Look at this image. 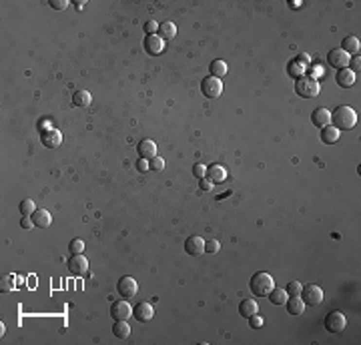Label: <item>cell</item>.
Instances as JSON below:
<instances>
[{
  "label": "cell",
  "mask_w": 361,
  "mask_h": 345,
  "mask_svg": "<svg viewBox=\"0 0 361 345\" xmlns=\"http://www.w3.org/2000/svg\"><path fill=\"white\" fill-rule=\"evenodd\" d=\"M112 335L114 337H119V339H126L130 335V327L125 319H119V321H114L112 325Z\"/></svg>",
  "instance_id": "4316f807"
},
{
  "label": "cell",
  "mask_w": 361,
  "mask_h": 345,
  "mask_svg": "<svg viewBox=\"0 0 361 345\" xmlns=\"http://www.w3.org/2000/svg\"><path fill=\"white\" fill-rule=\"evenodd\" d=\"M301 287H303V285H301L299 281H291V283L287 285V289H285V291H287L289 297H293V295H299V293H301Z\"/></svg>",
  "instance_id": "e575fe53"
},
{
  "label": "cell",
  "mask_w": 361,
  "mask_h": 345,
  "mask_svg": "<svg viewBox=\"0 0 361 345\" xmlns=\"http://www.w3.org/2000/svg\"><path fill=\"white\" fill-rule=\"evenodd\" d=\"M133 317L141 323H146V321H151L155 317V309L151 303H146V301H139L135 307H133Z\"/></svg>",
  "instance_id": "30bf717a"
},
{
  "label": "cell",
  "mask_w": 361,
  "mask_h": 345,
  "mask_svg": "<svg viewBox=\"0 0 361 345\" xmlns=\"http://www.w3.org/2000/svg\"><path fill=\"white\" fill-rule=\"evenodd\" d=\"M144 51L149 54H161L165 51V40H162L159 35H149L144 38Z\"/></svg>",
  "instance_id": "9a60e30c"
},
{
  "label": "cell",
  "mask_w": 361,
  "mask_h": 345,
  "mask_svg": "<svg viewBox=\"0 0 361 345\" xmlns=\"http://www.w3.org/2000/svg\"><path fill=\"white\" fill-rule=\"evenodd\" d=\"M201 92H203L207 98H217V96H221V92H223V83H221V78L205 76L203 83H201Z\"/></svg>",
  "instance_id": "8992f818"
},
{
  "label": "cell",
  "mask_w": 361,
  "mask_h": 345,
  "mask_svg": "<svg viewBox=\"0 0 361 345\" xmlns=\"http://www.w3.org/2000/svg\"><path fill=\"white\" fill-rule=\"evenodd\" d=\"M327 62H329L331 67L337 69V71L347 69V64H349V54L343 53L341 48H333V51H329V54H327Z\"/></svg>",
  "instance_id": "8fae6325"
},
{
  "label": "cell",
  "mask_w": 361,
  "mask_h": 345,
  "mask_svg": "<svg viewBox=\"0 0 361 345\" xmlns=\"http://www.w3.org/2000/svg\"><path fill=\"white\" fill-rule=\"evenodd\" d=\"M285 307H287V311H289L291 315H301L303 311H305V303H303V299L299 297V295H293V297H287Z\"/></svg>",
  "instance_id": "ffe728a7"
},
{
  "label": "cell",
  "mask_w": 361,
  "mask_h": 345,
  "mask_svg": "<svg viewBox=\"0 0 361 345\" xmlns=\"http://www.w3.org/2000/svg\"><path fill=\"white\" fill-rule=\"evenodd\" d=\"M321 141L327 145H333L339 141V128H335L333 125H327L321 128Z\"/></svg>",
  "instance_id": "cb8c5ba5"
},
{
  "label": "cell",
  "mask_w": 361,
  "mask_h": 345,
  "mask_svg": "<svg viewBox=\"0 0 361 345\" xmlns=\"http://www.w3.org/2000/svg\"><path fill=\"white\" fill-rule=\"evenodd\" d=\"M299 297L303 299L305 305H311V307H317L321 301H323V289L319 285H303L301 287V293Z\"/></svg>",
  "instance_id": "277c9868"
},
{
  "label": "cell",
  "mask_w": 361,
  "mask_h": 345,
  "mask_svg": "<svg viewBox=\"0 0 361 345\" xmlns=\"http://www.w3.org/2000/svg\"><path fill=\"white\" fill-rule=\"evenodd\" d=\"M251 291L253 295H257V297H265V295L275 287V281H273V277L265 271H257L253 277H251Z\"/></svg>",
  "instance_id": "7a4b0ae2"
},
{
  "label": "cell",
  "mask_w": 361,
  "mask_h": 345,
  "mask_svg": "<svg viewBox=\"0 0 361 345\" xmlns=\"http://www.w3.org/2000/svg\"><path fill=\"white\" fill-rule=\"evenodd\" d=\"M359 46H361V42H359V38L355 36V35H349V36H345L341 40V51L343 53H347V54H357L359 53Z\"/></svg>",
  "instance_id": "44dd1931"
},
{
  "label": "cell",
  "mask_w": 361,
  "mask_h": 345,
  "mask_svg": "<svg viewBox=\"0 0 361 345\" xmlns=\"http://www.w3.org/2000/svg\"><path fill=\"white\" fill-rule=\"evenodd\" d=\"M35 211H36V205H35L32 199H24L20 203V213H22V215H32Z\"/></svg>",
  "instance_id": "4dcf8cb0"
},
{
  "label": "cell",
  "mask_w": 361,
  "mask_h": 345,
  "mask_svg": "<svg viewBox=\"0 0 361 345\" xmlns=\"http://www.w3.org/2000/svg\"><path fill=\"white\" fill-rule=\"evenodd\" d=\"M69 251H71L72 255H80V253H85V243L80 241V239H72V241L69 243Z\"/></svg>",
  "instance_id": "f546056e"
},
{
  "label": "cell",
  "mask_w": 361,
  "mask_h": 345,
  "mask_svg": "<svg viewBox=\"0 0 361 345\" xmlns=\"http://www.w3.org/2000/svg\"><path fill=\"white\" fill-rule=\"evenodd\" d=\"M205 177L209 181H213V183H223V181L227 179V169L223 165H211V167H207Z\"/></svg>",
  "instance_id": "d6986e66"
},
{
  "label": "cell",
  "mask_w": 361,
  "mask_h": 345,
  "mask_svg": "<svg viewBox=\"0 0 361 345\" xmlns=\"http://www.w3.org/2000/svg\"><path fill=\"white\" fill-rule=\"evenodd\" d=\"M117 289H119V293H121V297L133 299L135 295H137V291H139V285H137V281H135V279L130 277V275H125V277L119 279Z\"/></svg>",
  "instance_id": "52a82bcc"
},
{
  "label": "cell",
  "mask_w": 361,
  "mask_h": 345,
  "mask_svg": "<svg viewBox=\"0 0 361 345\" xmlns=\"http://www.w3.org/2000/svg\"><path fill=\"white\" fill-rule=\"evenodd\" d=\"M213 185H215V183H213V181H209L207 177H203V179L199 181V189H203V191H211Z\"/></svg>",
  "instance_id": "b9f144b4"
},
{
  "label": "cell",
  "mask_w": 361,
  "mask_h": 345,
  "mask_svg": "<svg viewBox=\"0 0 361 345\" xmlns=\"http://www.w3.org/2000/svg\"><path fill=\"white\" fill-rule=\"evenodd\" d=\"M361 58H359V54H355V56H349V64H347V69L351 71V73H359V69H361V62H359Z\"/></svg>",
  "instance_id": "d590c367"
},
{
  "label": "cell",
  "mask_w": 361,
  "mask_h": 345,
  "mask_svg": "<svg viewBox=\"0 0 361 345\" xmlns=\"http://www.w3.org/2000/svg\"><path fill=\"white\" fill-rule=\"evenodd\" d=\"M30 217H32V221H35V227H40V229L51 227V223H53V215L46 209H36Z\"/></svg>",
  "instance_id": "e0dca14e"
},
{
  "label": "cell",
  "mask_w": 361,
  "mask_h": 345,
  "mask_svg": "<svg viewBox=\"0 0 361 345\" xmlns=\"http://www.w3.org/2000/svg\"><path fill=\"white\" fill-rule=\"evenodd\" d=\"M40 141H42V145L46 146V149H56V146H60V143H62V135H60L58 128L51 127V128L40 130Z\"/></svg>",
  "instance_id": "ba28073f"
},
{
  "label": "cell",
  "mask_w": 361,
  "mask_h": 345,
  "mask_svg": "<svg viewBox=\"0 0 361 345\" xmlns=\"http://www.w3.org/2000/svg\"><path fill=\"white\" fill-rule=\"evenodd\" d=\"M157 30H159V24H157L155 20L144 22V32H146V36H149V35H157Z\"/></svg>",
  "instance_id": "74e56055"
},
{
  "label": "cell",
  "mask_w": 361,
  "mask_h": 345,
  "mask_svg": "<svg viewBox=\"0 0 361 345\" xmlns=\"http://www.w3.org/2000/svg\"><path fill=\"white\" fill-rule=\"evenodd\" d=\"M345 325H347V319L341 311H331V313L325 315V329L329 333H341L345 329Z\"/></svg>",
  "instance_id": "5b68a950"
},
{
  "label": "cell",
  "mask_w": 361,
  "mask_h": 345,
  "mask_svg": "<svg viewBox=\"0 0 361 345\" xmlns=\"http://www.w3.org/2000/svg\"><path fill=\"white\" fill-rule=\"evenodd\" d=\"M20 227H22V229H32V227H35V221H32V217H30V215H22Z\"/></svg>",
  "instance_id": "ee69618b"
},
{
  "label": "cell",
  "mask_w": 361,
  "mask_h": 345,
  "mask_svg": "<svg viewBox=\"0 0 361 345\" xmlns=\"http://www.w3.org/2000/svg\"><path fill=\"white\" fill-rule=\"evenodd\" d=\"M287 73L291 74V76H303V73H305V69L301 67V64L299 62H295V60H291L289 64H287Z\"/></svg>",
  "instance_id": "f1b7e54d"
},
{
  "label": "cell",
  "mask_w": 361,
  "mask_h": 345,
  "mask_svg": "<svg viewBox=\"0 0 361 345\" xmlns=\"http://www.w3.org/2000/svg\"><path fill=\"white\" fill-rule=\"evenodd\" d=\"M295 62H299L301 64V67L305 69V67H309V64H311V56L307 54V53H301L297 58H295Z\"/></svg>",
  "instance_id": "f35d334b"
},
{
  "label": "cell",
  "mask_w": 361,
  "mask_h": 345,
  "mask_svg": "<svg viewBox=\"0 0 361 345\" xmlns=\"http://www.w3.org/2000/svg\"><path fill=\"white\" fill-rule=\"evenodd\" d=\"M335 80H337V85H339V87H343V89H349V87H353V85H355L357 76H355V73H351L349 69H341V71H337Z\"/></svg>",
  "instance_id": "ac0fdd59"
},
{
  "label": "cell",
  "mask_w": 361,
  "mask_h": 345,
  "mask_svg": "<svg viewBox=\"0 0 361 345\" xmlns=\"http://www.w3.org/2000/svg\"><path fill=\"white\" fill-rule=\"evenodd\" d=\"M267 297H269V301L273 303V305H285V301H287V291L285 289H281V287H273L269 293H267Z\"/></svg>",
  "instance_id": "d4e9b609"
},
{
  "label": "cell",
  "mask_w": 361,
  "mask_h": 345,
  "mask_svg": "<svg viewBox=\"0 0 361 345\" xmlns=\"http://www.w3.org/2000/svg\"><path fill=\"white\" fill-rule=\"evenodd\" d=\"M137 153H139V159H146V161H151L153 157H157V145H155V141L143 139L137 145Z\"/></svg>",
  "instance_id": "5bb4252c"
},
{
  "label": "cell",
  "mask_w": 361,
  "mask_h": 345,
  "mask_svg": "<svg viewBox=\"0 0 361 345\" xmlns=\"http://www.w3.org/2000/svg\"><path fill=\"white\" fill-rule=\"evenodd\" d=\"M331 123L339 130H351L357 125V112L351 107L343 105V107L335 109V112L331 114Z\"/></svg>",
  "instance_id": "6da1fadb"
},
{
  "label": "cell",
  "mask_w": 361,
  "mask_h": 345,
  "mask_svg": "<svg viewBox=\"0 0 361 345\" xmlns=\"http://www.w3.org/2000/svg\"><path fill=\"white\" fill-rule=\"evenodd\" d=\"M311 123H313L317 128H323L331 123V112L325 107H317L313 112H311Z\"/></svg>",
  "instance_id": "2e32d148"
},
{
  "label": "cell",
  "mask_w": 361,
  "mask_h": 345,
  "mask_svg": "<svg viewBox=\"0 0 361 345\" xmlns=\"http://www.w3.org/2000/svg\"><path fill=\"white\" fill-rule=\"evenodd\" d=\"M157 35H159L162 40H171V38H175V35H177V26H175V22H162V24H159Z\"/></svg>",
  "instance_id": "484cf974"
},
{
  "label": "cell",
  "mask_w": 361,
  "mask_h": 345,
  "mask_svg": "<svg viewBox=\"0 0 361 345\" xmlns=\"http://www.w3.org/2000/svg\"><path fill=\"white\" fill-rule=\"evenodd\" d=\"M185 253H187V255H193V257L203 255V253H205V239L199 237V235L189 237V239L185 241Z\"/></svg>",
  "instance_id": "7c38bea8"
},
{
  "label": "cell",
  "mask_w": 361,
  "mask_h": 345,
  "mask_svg": "<svg viewBox=\"0 0 361 345\" xmlns=\"http://www.w3.org/2000/svg\"><path fill=\"white\" fill-rule=\"evenodd\" d=\"M90 103H92V96H90L89 91H74V94H72V105L74 107L87 109Z\"/></svg>",
  "instance_id": "7402d4cb"
},
{
  "label": "cell",
  "mask_w": 361,
  "mask_h": 345,
  "mask_svg": "<svg viewBox=\"0 0 361 345\" xmlns=\"http://www.w3.org/2000/svg\"><path fill=\"white\" fill-rule=\"evenodd\" d=\"M205 173H207V167H205V165H201V163H197V165L193 167V175H195V177L203 179V177H205Z\"/></svg>",
  "instance_id": "60d3db41"
},
{
  "label": "cell",
  "mask_w": 361,
  "mask_h": 345,
  "mask_svg": "<svg viewBox=\"0 0 361 345\" xmlns=\"http://www.w3.org/2000/svg\"><path fill=\"white\" fill-rule=\"evenodd\" d=\"M259 311V303L255 301V299H243L241 303H239V313H241V317H251L253 313H257Z\"/></svg>",
  "instance_id": "603a6c76"
},
{
  "label": "cell",
  "mask_w": 361,
  "mask_h": 345,
  "mask_svg": "<svg viewBox=\"0 0 361 345\" xmlns=\"http://www.w3.org/2000/svg\"><path fill=\"white\" fill-rule=\"evenodd\" d=\"M247 319H249V325L253 327V329H259V327H263V323H265L263 315H259V311H257V313H253L251 317H247Z\"/></svg>",
  "instance_id": "836d02e7"
},
{
  "label": "cell",
  "mask_w": 361,
  "mask_h": 345,
  "mask_svg": "<svg viewBox=\"0 0 361 345\" xmlns=\"http://www.w3.org/2000/svg\"><path fill=\"white\" fill-rule=\"evenodd\" d=\"M162 169H165V161H162L161 157H153V159L149 161V171L159 173V171H162Z\"/></svg>",
  "instance_id": "d6a6232c"
},
{
  "label": "cell",
  "mask_w": 361,
  "mask_h": 345,
  "mask_svg": "<svg viewBox=\"0 0 361 345\" xmlns=\"http://www.w3.org/2000/svg\"><path fill=\"white\" fill-rule=\"evenodd\" d=\"M295 92L303 98H315L319 94V83L313 76H299L295 83Z\"/></svg>",
  "instance_id": "3957f363"
},
{
  "label": "cell",
  "mask_w": 361,
  "mask_h": 345,
  "mask_svg": "<svg viewBox=\"0 0 361 345\" xmlns=\"http://www.w3.org/2000/svg\"><path fill=\"white\" fill-rule=\"evenodd\" d=\"M209 71H211V76H215V78H221V76H225V74H227L229 67H227V62H225V60L217 58V60H213V62H211Z\"/></svg>",
  "instance_id": "83f0119b"
},
{
  "label": "cell",
  "mask_w": 361,
  "mask_h": 345,
  "mask_svg": "<svg viewBox=\"0 0 361 345\" xmlns=\"http://www.w3.org/2000/svg\"><path fill=\"white\" fill-rule=\"evenodd\" d=\"M69 269H71V273L76 275V277L85 275L87 269H89V261H87V257H85V255H72V257L69 259Z\"/></svg>",
  "instance_id": "4fadbf2b"
},
{
  "label": "cell",
  "mask_w": 361,
  "mask_h": 345,
  "mask_svg": "<svg viewBox=\"0 0 361 345\" xmlns=\"http://www.w3.org/2000/svg\"><path fill=\"white\" fill-rule=\"evenodd\" d=\"M14 275H6L4 279H2V291H10V289H14Z\"/></svg>",
  "instance_id": "ab89813d"
},
{
  "label": "cell",
  "mask_w": 361,
  "mask_h": 345,
  "mask_svg": "<svg viewBox=\"0 0 361 345\" xmlns=\"http://www.w3.org/2000/svg\"><path fill=\"white\" fill-rule=\"evenodd\" d=\"M221 251V243L217 239H211V241H205V253H219Z\"/></svg>",
  "instance_id": "1f68e13d"
},
{
  "label": "cell",
  "mask_w": 361,
  "mask_h": 345,
  "mask_svg": "<svg viewBox=\"0 0 361 345\" xmlns=\"http://www.w3.org/2000/svg\"><path fill=\"white\" fill-rule=\"evenodd\" d=\"M110 317L114 321H119V319H128V317H133V307H130L128 301H114L110 305Z\"/></svg>",
  "instance_id": "9c48e42d"
},
{
  "label": "cell",
  "mask_w": 361,
  "mask_h": 345,
  "mask_svg": "<svg viewBox=\"0 0 361 345\" xmlns=\"http://www.w3.org/2000/svg\"><path fill=\"white\" fill-rule=\"evenodd\" d=\"M48 4H51V8H54V10H67L71 2L69 0H51Z\"/></svg>",
  "instance_id": "8d00e7d4"
},
{
  "label": "cell",
  "mask_w": 361,
  "mask_h": 345,
  "mask_svg": "<svg viewBox=\"0 0 361 345\" xmlns=\"http://www.w3.org/2000/svg\"><path fill=\"white\" fill-rule=\"evenodd\" d=\"M135 167H137V171H141V173H146V171H149V161H146V159H139Z\"/></svg>",
  "instance_id": "7bdbcfd3"
}]
</instances>
